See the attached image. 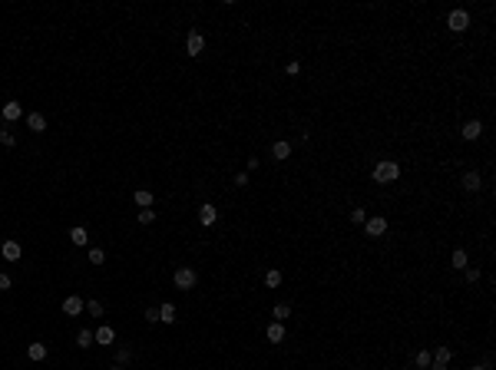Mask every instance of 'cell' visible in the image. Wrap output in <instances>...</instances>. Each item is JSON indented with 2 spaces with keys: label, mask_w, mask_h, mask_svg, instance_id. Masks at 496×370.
Segmentation results:
<instances>
[{
  "label": "cell",
  "mask_w": 496,
  "mask_h": 370,
  "mask_svg": "<svg viewBox=\"0 0 496 370\" xmlns=\"http://www.w3.org/2000/svg\"><path fill=\"white\" fill-rule=\"evenodd\" d=\"M63 311H66L70 317H73V314H80V311H83V301H80L76 294H70L66 301H63Z\"/></svg>",
  "instance_id": "obj_16"
},
{
  "label": "cell",
  "mask_w": 496,
  "mask_h": 370,
  "mask_svg": "<svg viewBox=\"0 0 496 370\" xmlns=\"http://www.w3.org/2000/svg\"><path fill=\"white\" fill-rule=\"evenodd\" d=\"M159 321H162V324H172V321H176V304H162V308H159Z\"/></svg>",
  "instance_id": "obj_19"
},
{
  "label": "cell",
  "mask_w": 496,
  "mask_h": 370,
  "mask_svg": "<svg viewBox=\"0 0 496 370\" xmlns=\"http://www.w3.org/2000/svg\"><path fill=\"white\" fill-rule=\"evenodd\" d=\"M414 360H417V367H420V370H427V367H430V360H433V357H430V351H420V354H417V357H414Z\"/></svg>",
  "instance_id": "obj_23"
},
{
  "label": "cell",
  "mask_w": 496,
  "mask_h": 370,
  "mask_svg": "<svg viewBox=\"0 0 496 370\" xmlns=\"http://www.w3.org/2000/svg\"><path fill=\"white\" fill-rule=\"evenodd\" d=\"M480 185L483 182H480L477 172H466V175H463V188H466V192H480Z\"/></svg>",
  "instance_id": "obj_18"
},
{
  "label": "cell",
  "mask_w": 496,
  "mask_h": 370,
  "mask_svg": "<svg viewBox=\"0 0 496 370\" xmlns=\"http://www.w3.org/2000/svg\"><path fill=\"white\" fill-rule=\"evenodd\" d=\"M235 185H248V172H239L235 175Z\"/></svg>",
  "instance_id": "obj_35"
},
{
  "label": "cell",
  "mask_w": 496,
  "mask_h": 370,
  "mask_svg": "<svg viewBox=\"0 0 496 370\" xmlns=\"http://www.w3.org/2000/svg\"><path fill=\"white\" fill-rule=\"evenodd\" d=\"M70 241H73L76 248H83V245L90 241V235H86V228H83V225H76V228H70Z\"/></svg>",
  "instance_id": "obj_14"
},
{
  "label": "cell",
  "mask_w": 496,
  "mask_h": 370,
  "mask_svg": "<svg viewBox=\"0 0 496 370\" xmlns=\"http://www.w3.org/2000/svg\"><path fill=\"white\" fill-rule=\"evenodd\" d=\"M202 50H205V37L199 33V30H192V33L185 37V53H189V56H202Z\"/></svg>",
  "instance_id": "obj_3"
},
{
  "label": "cell",
  "mask_w": 496,
  "mask_h": 370,
  "mask_svg": "<svg viewBox=\"0 0 496 370\" xmlns=\"http://www.w3.org/2000/svg\"><path fill=\"white\" fill-rule=\"evenodd\" d=\"M93 340H96V344H112V340H116V331H112L110 324H103V327L93 331Z\"/></svg>",
  "instance_id": "obj_8"
},
{
  "label": "cell",
  "mask_w": 496,
  "mask_h": 370,
  "mask_svg": "<svg viewBox=\"0 0 496 370\" xmlns=\"http://www.w3.org/2000/svg\"><path fill=\"white\" fill-rule=\"evenodd\" d=\"M76 344H80V347H90V344H93V331H80V334H76Z\"/></svg>",
  "instance_id": "obj_24"
},
{
  "label": "cell",
  "mask_w": 496,
  "mask_h": 370,
  "mask_svg": "<svg viewBox=\"0 0 496 370\" xmlns=\"http://www.w3.org/2000/svg\"><path fill=\"white\" fill-rule=\"evenodd\" d=\"M139 222H143V225H152V222H156V212H152V208H143V212H139Z\"/></svg>",
  "instance_id": "obj_26"
},
{
  "label": "cell",
  "mask_w": 496,
  "mask_h": 370,
  "mask_svg": "<svg viewBox=\"0 0 496 370\" xmlns=\"http://www.w3.org/2000/svg\"><path fill=\"white\" fill-rule=\"evenodd\" d=\"M215 218H219L215 205H212V202H205L202 208H199V222H202V225H215Z\"/></svg>",
  "instance_id": "obj_9"
},
{
  "label": "cell",
  "mask_w": 496,
  "mask_h": 370,
  "mask_svg": "<svg viewBox=\"0 0 496 370\" xmlns=\"http://www.w3.org/2000/svg\"><path fill=\"white\" fill-rule=\"evenodd\" d=\"M86 311H90L93 317H103V304H99V301H90V304H86Z\"/></svg>",
  "instance_id": "obj_29"
},
{
  "label": "cell",
  "mask_w": 496,
  "mask_h": 370,
  "mask_svg": "<svg viewBox=\"0 0 496 370\" xmlns=\"http://www.w3.org/2000/svg\"><path fill=\"white\" fill-rule=\"evenodd\" d=\"M275 317H278V321L291 317V308H288V304H275Z\"/></svg>",
  "instance_id": "obj_27"
},
{
  "label": "cell",
  "mask_w": 496,
  "mask_h": 370,
  "mask_svg": "<svg viewBox=\"0 0 496 370\" xmlns=\"http://www.w3.org/2000/svg\"><path fill=\"white\" fill-rule=\"evenodd\" d=\"M7 288H10V278H7V275H0V291H7Z\"/></svg>",
  "instance_id": "obj_36"
},
{
  "label": "cell",
  "mask_w": 496,
  "mask_h": 370,
  "mask_svg": "<svg viewBox=\"0 0 496 370\" xmlns=\"http://www.w3.org/2000/svg\"><path fill=\"white\" fill-rule=\"evenodd\" d=\"M447 27H450L453 33L466 30V27H470V14H466V10H450V17H447Z\"/></svg>",
  "instance_id": "obj_2"
},
{
  "label": "cell",
  "mask_w": 496,
  "mask_h": 370,
  "mask_svg": "<svg viewBox=\"0 0 496 370\" xmlns=\"http://www.w3.org/2000/svg\"><path fill=\"white\" fill-rule=\"evenodd\" d=\"M265 284H268V288H278V284H281V271H275V268L265 271Z\"/></svg>",
  "instance_id": "obj_22"
},
{
  "label": "cell",
  "mask_w": 496,
  "mask_h": 370,
  "mask_svg": "<svg viewBox=\"0 0 496 370\" xmlns=\"http://www.w3.org/2000/svg\"><path fill=\"white\" fill-rule=\"evenodd\" d=\"M351 222H354V225H364V222H368L364 208H354V212H351Z\"/></svg>",
  "instance_id": "obj_28"
},
{
  "label": "cell",
  "mask_w": 496,
  "mask_h": 370,
  "mask_svg": "<svg viewBox=\"0 0 496 370\" xmlns=\"http://www.w3.org/2000/svg\"><path fill=\"white\" fill-rule=\"evenodd\" d=\"M265 337H268L272 344H281V340H285V324H281V321H275V324H268V331H265Z\"/></svg>",
  "instance_id": "obj_10"
},
{
  "label": "cell",
  "mask_w": 496,
  "mask_h": 370,
  "mask_svg": "<svg viewBox=\"0 0 496 370\" xmlns=\"http://www.w3.org/2000/svg\"><path fill=\"white\" fill-rule=\"evenodd\" d=\"M450 268H466V251H463V248H457V251L450 255Z\"/></svg>",
  "instance_id": "obj_20"
},
{
  "label": "cell",
  "mask_w": 496,
  "mask_h": 370,
  "mask_svg": "<svg viewBox=\"0 0 496 370\" xmlns=\"http://www.w3.org/2000/svg\"><path fill=\"white\" fill-rule=\"evenodd\" d=\"M470 370H490V367H483V364H480V367H470Z\"/></svg>",
  "instance_id": "obj_37"
},
{
  "label": "cell",
  "mask_w": 496,
  "mask_h": 370,
  "mask_svg": "<svg viewBox=\"0 0 496 370\" xmlns=\"http://www.w3.org/2000/svg\"><path fill=\"white\" fill-rule=\"evenodd\" d=\"M27 357H30V360H43V357H47V347H43V344H30V347H27Z\"/></svg>",
  "instance_id": "obj_21"
},
{
  "label": "cell",
  "mask_w": 496,
  "mask_h": 370,
  "mask_svg": "<svg viewBox=\"0 0 496 370\" xmlns=\"http://www.w3.org/2000/svg\"><path fill=\"white\" fill-rule=\"evenodd\" d=\"M20 116H23V106H20L17 99H10V103L3 106V119H7V123H14V119H20Z\"/></svg>",
  "instance_id": "obj_11"
},
{
  "label": "cell",
  "mask_w": 496,
  "mask_h": 370,
  "mask_svg": "<svg viewBox=\"0 0 496 370\" xmlns=\"http://www.w3.org/2000/svg\"><path fill=\"white\" fill-rule=\"evenodd\" d=\"M480 136H483V123H480V119H470V123L463 126V139H466V142H477Z\"/></svg>",
  "instance_id": "obj_6"
},
{
  "label": "cell",
  "mask_w": 496,
  "mask_h": 370,
  "mask_svg": "<svg viewBox=\"0 0 496 370\" xmlns=\"http://www.w3.org/2000/svg\"><path fill=\"white\" fill-rule=\"evenodd\" d=\"M132 202L139 205V208H152V192L149 188H136L132 192Z\"/></svg>",
  "instance_id": "obj_12"
},
{
  "label": "cell",
  "mask_w": 496,
  "mask_h": 370,
  "mask_svg": "<svg viewBox=\"0 0 496 370\" xmlns=\"http://www.w3.org/2000/svg\"><path fill=\"white\" fill-rule=\"evenodd\" d=\"M146 321H149V324H159V308H149V311H146Z\"/></svg>",
  "instance_id": "obj_30"
},
{
  "label": "cell",
  "mask_w": 496,
  "mask_h": 370,
  "mask_svg": "<svg viewBox=\"0 0 496 370\" xmlns=\"http://www.w3.org/2000/svg\"><path fill=\"white\" fill-rule=\"evenodd\" d=\"M90 261L93 264H103V261H106V251H103V248H90Z\"/></svg>",
  "instance_id": "obj_25"
},
{
  "label": "cell",
  "mask_w": 496,
  "mask_h": 370,
  "mask_svg": "<svg viewBox=\"0 0 496 370\" xmlns=\"http://www.w3.org/2000/svg\"><path fill=\"white\" fill-rule=\"evenodd\" d=\"M364 228H368V235H374V238H377V235H384V231H387V218L374 215V218H368V222H364Z\"/></svg>",
  "instance_id": "obj_7"
},
{
  "label": "cell",
  "mask_w": 496,
  "mask_h": 370,
  "mask_svg": "<svg viewBox=\"0 0 496 370\" xmlns=\"http://www.w3.org/2000/svg\"><path fill=\"white\" fill-rule=\"evenodd\" d=\"M450 347H437V354H433V360H430V367L427 370H447V364H450Z\"/></svg>",
  "instance_id": "obj_4"
},
{
  "label": "cell",
  "mask_w": 496,
  "mask_h": 370,
  "mask_svg": "<svg viewBox=\"0 0 496 370\" xmlns=\"http://www.w3.org/2000/svg\"><path fill=\"white\" fill-rule=\"evenodd\" d=\"M272 155H275L278 162H285V159L291 155V142H275V146H272Z\"/></svg>",
  "instance_id": "obj_17"
},
{
  "label": "cell",
  "mask_w": 496,
  "mask_h": 370,
  "mask_svg": "<svg viewBox=\"0 0 496 370\" xmlns=\"http://www.w3.org/2000/svg\"><path fill=\"white\" fill-rule=\"evenodd\" d=\"M466 281H473V284H477V281H480V268H466Z\"/></svg>",
  "instance_id": "obj_32"
},
{
  "label": "cell",
  "mask_w": 496,
  "mask_h": 370,
  "mask_svg": "<svg viewBox=\"0 0 496 370\" xmlns=\"http://www.w3.org/2000/svg\"><path fill=\"white\" fill-rule=\"evenodd\" d=\"M27 126H30L33 132H43L47 129V116H43V112H30V116H27Z\"/></svg>",
  "instance_id": "obj_13"
},
{
  "label": "cell",
  "mask_w": 496,
  "mask_h": 370,
  "mask_svg": "<svg viewBox=\"0 0 496 370\" xmlns=\"http://www.w3.org/2000/svg\"><path fill=\"white\" fill-rule=\"evenodd\" d=\"M298 70H301V63H298V60H291V63H288V76H294Z\"/></svg>",
  "instance_id": "obj_34"
},
{
  "label": "cell",
  "mask_w": 496,
  "mask_h": 370,
  "mask_svg": "<svg viewBox=\"0 0 496 370\" xmlns=\"http://www.w3.org/2000/svg\"><path fill=\"white\" fill-rule=\"evenodd\" d=\"M0 142H3V146H14L17 139H14V132H0Z\"/></svg>",
  "instance_id": "obj_31"
},
{
  "label": "cell",
  "mask_w": 496,
  "mask_h": 370,
  "mask_svg": "<svg viewBox=\"0 0 496 370\" xmlns=\"http://www.w3.org/2000/svg\"><path fill=\"white\" fill-rule=\"evenodd\" d=\"M192 284H195V271H192V268H179V271H176V288L189 291Z\"/></svg>",
  "instance_id": "obj_5"
},
{
  "label": "cell",
  "mask_w": 496,
  "mask_h": 370,
  "mask_svg": "<svg viewBox=\"0 0 496 370\" xmlns=\"http://www.w3.org/2000/svg\"><path fill=\"white\" fill-rule=\"evenodd\" d=\"M0 251H3V258H7V261H17L20 258V241H3Z\"/></svg>",
  "instance_id": "obj_15"
},
{
  "label": "cell",
  "mask_w": 496,
  "mask_h": 370,
  "mask_svg": "<svg viewBox=\"0 0 496 370\" xmlns=\"http://www.w3.org/2000/svg\"><path fill=\"white\" fill-rule=\"evenodd\" d=\"M110 370H123V367H110Z\"/></svg>",
  "instance_id": "obj_38"
},
{
  "label": "cell",
  "mask_w": 496,
  "mask_h": 370,
  "mask_svg": "<svg viewBox=\"0 0 496 370\" xmlns=\"http://www.w3.org/2000/svg\"><path fill=\"white\" fill-rule=\"evenodd\" d=\"M116 357H119V364H126L129 357H132V351H129V347H119V354H116Z\"/></svg>",
  "instance_id": "obj_33"
},
{
  "label": "cell",
  "mask_w": 496,
  "mask_h": 370,
  "mask_svg": "<svg viewBox=\"0 0 496 370\" xmlns=\"http://www.w3.org/2000/svg\"><path fill=\"white\" fill-rule=\"evenodd\" d=\"M397 175H400V166H397V162H390V159H384V162H377V166H374V182H381V185L397 182Z\"/></svg>",
  "instance_id": "obj_1"
}]
</instances>
